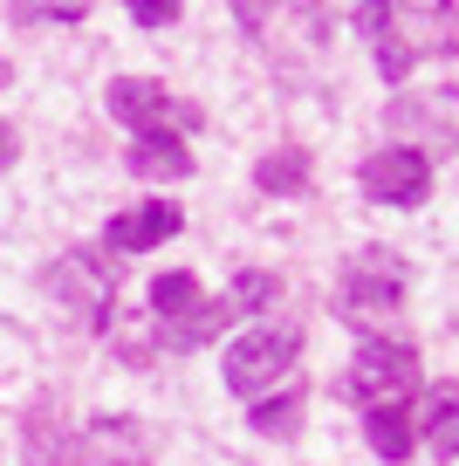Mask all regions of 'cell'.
Returning <instances> with one entry per match:
<instances>
[{
  "instance_id": "6da1fadb",
  "label": "cell",
  "mask_w": 459,
  "mask_h": 466,
  "mask_svg": "<svg viewBox=\"0 0 459 466\" xmlns=\"http://www.w3.org/2000/svg\"><path fill=\"white\" fill-rule=\"evenodd\" d=\"M459 7L453 0H357V35L371 42V62L391 89L432 56H453Z\"/></svg>"
},
{
  "instance_id": "7a4b0ae2",
  "label": "cell",
  "mask_w": 459,
  "mask_h": 466,
  "mask_svg": "<svg viewBox=\"0 0 459 466\" xmlns=\"http://www.w3.org/2000/svg\"><path fill=\"white\" fill-rule=\"evenodd\" d=\"M233 21L274 76H309L330 48V7L322 0H233Z\"/></svg>"
},
{
  "instance_id": "3957f363",
  "label": "cell",
  "mask_w": 459,
  "mask_h": 466,
  "mask_svg": "<svg viewBox=\"0 0 459 466\" xmlns=\"http://www.w3.org/2000/svg\"><path fill=\"white\" fill-rule=\"evenodd\" d=\"M404 261L391 248H363V254H350L343 261V275H336V316L350 322V329H363V336H377L391 316H398V302H404Z\"/></svg>"
},
{
  "instance_id": "277c9868",
  "label": "cell",
  "mask_w": 459,
  "mask_h": 466,
  "mask_svg": "<svg viewBox=\"0 0 459 466\" xmlns=\"http://www.w3.org/2000/svg\"><path fill=\"white\" fill-rule=\"evenodd\" d=\"M295 357H301V322H260V329L233 336V350H227V391L247 398V405L288 391Z\"/></svg>"
},
{
  "instance_id": "5b68a950",
  "label": "cell",
  "mask_w": 459,
  "mask_h": 466,
  "mask_svg": "<svg viewBox=\"0 0 459 466\" xmlns=\"http://www.w3.org/2000/svg\"><path fill=\"white\" fill-rule=\"evenodd\" d=\"M412 391H418V343H404V336H363L350 370L336 378V398L357 405V411L412 398Z\"/></svg>"
},
{
  "instance_id": "8992f818",
  "label": "cell",
  "mask_w": 459,
  "mask_h": 466,
  "mask_svg": "<svg viewBox=\"0 0 459 466\" xmlns=\"http://www.w3.org/2000/svg\"><path fill=\"white\" fill-rule=\"evenodd\" d=\"M151 322H158V343L165 350H199V343H213V336L227 329V322H240V316H233L227 295L206 302L199 281H192L186 268H172V275L151 281Z\"/></svg>"
},
{
  "instance_id": "52a82bcc",
  "label": "cell",
  "mask_w": 459,
  "mask_h": 466,
  "mask_svg": "<svg viewBox=\"0 0 459 466\" xmlns=\"http://www.w3.org/2000/svg\"><path fill=\"white\" fill-rule=\"evenodd\" d=\"M384 131L398 145L425 151V158H445L459 151V83H432V89H398L384 103Z\"/></svg>"
},
{
  "instance_id": "ba28073f",
  "label": "cell",
  "mask_w": 459,
  "mask_h": 466,
  "mask_svg": "<svg viewBox=\"0 0 459 466\" xmlns=\"http://www.w3.org/2000/svg\"><path fill=\"white\" fill-rule=\"evenodd\" d=\"M48 295L56 302H69V316L83 322V329H110L117 316V261H103V248H69L56 254V268H48Z\"/></svg>"
},
{
  "instance_id": "9c48e42d",
  "label": "cell",
  "mask_w": 459,
  "mask_h": 466,
  "mask_svg": "<svg viewBox=\"0 0 459 466\" xmlns=\"http://www.w3.org/2000/svg\"><path fill=\"white\" fill-rule=\"evenodd\" d=\"M357 186H363V199H371V206L418 213V206L432 199V158H425V151H412V145H384V151L363 158Z\"/></svg>"
},
{
  "instance_id": "30bf717a",
  "label": "cell",
  "mask_w": 459,
  "mask_h": 466,
  "mask_svg": "<svg viewBox=\"0 0 459 466\" xmlns=\"http://www.w3.org/2000/svg\"><path fill=\"white\" fill-rule=\"evenodd\" d=\"M103 103H110L117 124H130V131H178V124H199V110L192 103H178L165 83H151V76H117L110 89H103Z\"/></svg>"
},
{
  "instance_id": "8fae6325",
  "label": "cell",
  "mask_w": 459,
  "mask_h": 466,
  "mask_svg": "<svg viewBox=\"0 0 459 466\" xmlns=\"http://www.w3.org/2000/svg\"><path fill=\"white\" fill-rule=\"evenodd\" d=\"M178 227H186V213H178V206H165V199H151V206H124V213L103 227L97 248L110 254V261H124V254H151V248H165Z\"/></svg>"
},
{
  "instance_id": "7c38bea8",
  "label": "cell",
  "mask_w": 459,
  "mask_h": 466,
  "mask_svg": "<svg viewBox=\"0 0 459 466\" xmlns=\"http://www.w3.org/2000/svg\"><path fill=\"white\" fill-rule=\"evenodd\" d=\"M363 439H371V452L384 466H404L418 452V411L412 398H391V405H371L363 411Z\"/></svg>"
},
{
  "instance_id": "4fadbf2b",
  "label": "cell",
  "mask_w": 459,
  "mask_h": 466,
  "mask_svg": "<svg viewBox=\"0 0 459 466\" xmlns=\"http://www.w3.org/2000/svg\"><path fill=\"white\" fill-rule=\"evenodd\" d=\"M418 446L439 466L459 460V384H432L425 405H418Z\"/></svg>"
},
{
  "instance_id": "5bb4252c",
  "label": "cell",
  "mask_w": 459,
  "mask_h": 466,
  "mask_svg": "<svg viewBox=\"0 0 459 466\" xmlns=\"http://www.w3.org/2000/svg\"><path fill=\"white\" fill-rule=\"evenodd\" d=\"M124 165H130V178H186L192 172V151H186V137H178V131H144L138 145L124 151Z\"/></svg>"
},
{
  "instance_id": "9a60e30c",
  "label": "cell",
  "mask_w": 459,
  "mask_h": 466,
  "mask_svg": "<svg viewBox=\"0 0 459 466\" xmlns=\"http://www.w3.org/2000/svg\"><path fill=\"white\" fill-rule=\"evenodd\" d=\"M309 178H316V165H309V151L301 145H288V151H268V158L254 165V186L260 192H274V199H295V192H309Z\"/></svg>"
},
{
  "instance_id": "2e32d148",
  "label": "cell",
  "mask_w": 459,
  "mask_h": 466,
  "mask_svg": "<svg viewBox=\"0 0 459 466\" xmlns=\"http://www.w3.org/2000/svg\"><path fill=\"white\" fill-rule=\"evenodd\" d=\"M247 425H254L260 439H295L301 432V391L288 384V391L260 398V405H247Z\"/></svg>"
},
{
  "instance_id": "e0dca14e",
  "label": "cell",
  "mask_w": 459,
  "mask_h": 466,
  "mask_svg": "<svg viewBox=\"0 0 459 466\" xmlns=\"http://www.w3.org/2000/svg\"><path fill=\"white\" fill-rule=\"evenodd\" d=\"M83 15H89V0H15V21H21V28H48V21L69 28V21H83Z\"/></svg>"
},
{
  "instance_id": "ac0fdd59",
  "label": "cell",
  "mask_w": 459,
  "mask_h": 466,
  "mask_svg": "<svg viewBox=\"0 0 459 466\" xmlns=\"http://www.w3.org/2000/svg\"><path fill=\"white\" fill-rule=\"evenodd\" d=\"M124 15L138 21V28H172V21L186 15V0H124Z\"/></svg>"
},
{
  "instance_id": "d6986e66",
  "label": "cell",
  "mask_w": 459,
  "mask_h": 466,
  "mask_svg": "<svg viewBox=\"0 0 459 466\" xmlns=\"http://www.w3.org/2000/svg\"><path fill=\"white\" fill-rule=\"evenodd\" d=\"M15 151H21V137H15V124H7V116H0V172H7V165H15Z\"/></svg>"
}]
</instances>
